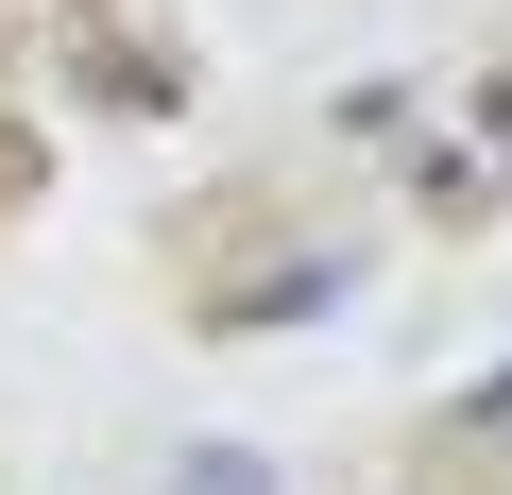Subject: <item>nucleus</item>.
Returning <instances> with one entry per match:
<instances>
[{
	"label": "nucleus",
	"mask_w": 512,
	"mask_h": 495,
	"mask_svg": "<svg viewBox=\"0 0 512 495\" xmlns=\"http://www.w3.org/2000/svg\"><path fill=\"white\" fill-rule=\"evenodd\" d=\"M171 495H274V478H256V461H239V444H205V461H188V478H171Z\"/></svg>",
	"instance_id": "1"
}]
</instances>
